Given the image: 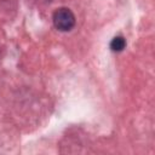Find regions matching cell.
<instances>
[{
    "label": "cell",
    "mask_w": 155,
    "mask_h": 155,
    "mask_svg": "<svg viewBox=\"0 0 155 155\" xmlns=\"http://www.w3.org/2000/svg\"><path fill=\"white\" fill-rule=\"evenodd\" d=\"M52 21L54 27L61 31H69L75 25V16L67 7L57 8L52 15Z\"/></svg>",
    "instance_id": "cell-1"
},
{
    "label": "cell",
    "mask_w": 155,
    "mask_h": 155,
    "mask_svg": "<svg viewBox=\"0 0 155 155\" xmlns=\"http://www.w3.org/2000/svg\"><path fill=\"white\" fill-rule=\"evenodd\" d=\"M126 46V40L122 36H115L111 41H110V48L114 52H120L125 48Z\"/></svg>",
    "instance_id": "cell-2"
}]
</instances>
